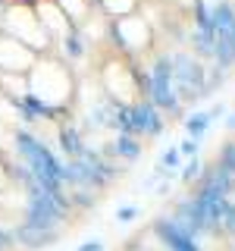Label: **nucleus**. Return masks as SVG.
<instances>
[{"label": "nucleus", "mask_w": 235, "mask_h": 251, "mask_svg": "<svg viewBox=\"0 0 235 251\" xmlns=\"http://www.w3.org/2000/svg\"><path fill=\"white\" fill-rule=\"evenodd\" d=\"M28 94L35 100H41L44 107L57 110V113H63L66 110V104L72 100V73H69V66L57 57H44V60H35V66L28 69Z\"/></svg>", "instance_id": "1"}, {"label": "nucleus", "mask_w": 235, "mask_h": 251, "mask_svg": "<svg viewBox=\"0 0 235 251\" xmlns=\"http://www.w3.org/2000/svg\"><path fill=\"white\" fill-rule=\"evenodd\" d=\"M100 85H104V91H107V100H113V104L129 110V107L141 104L147 78H141L138 69L129 66V63L119 57V60H110L107 66L100 69Z\"/></svg>", "instance_id": "2"}, {"label": "nucleus", "mask_w": 235, "mask_h": 251, "mask_svg": "<svg viewBox=\"0 0 235 251\" xmlns=\"http://www.w3.org/2000/svg\"><path fill=\"white\" fill-rule=\"evenodd\" d=\"M107 35L113 38V44L129 57V53H144L154 44V28L147 25V19L141 13L122 16V19H110Z\"/></svg>", "instance_id": "3"}, {"label": "nucleus", "mask_w": 235, "mask_h": 251, "mask_svg": "<svg viewBox=\"0 0 235 251\" xmlns=\"http://www.w3.org/2000/svg\"><path fill=\"white\" fill-rule=\"evenodd\" d=\"M35 60L38 57L31 47H25L10 35H0V69L3 73H28L35 66Z\"/></svg>", "instance_id": "4"}, {"label": "nucleus", "mask_w": 235, "mask_h": 251, "mask_svg": "<svg viewBox=\"0 0 235 251\" xmlns=\"http://www.w3.org/2000/svg\"><path fill=\"white\" fill-rule=\"evenodd\" d=\"M97 3L110 19H122V16L138 13V0H97Z\"/></svg>", "instance_id": "5"}, {"label": "nucleus", "mask_w": 235, "mask_h": 251, "mask_svg": "<svg viewBox=\"0 0 235 251\" xmlns=\"http://www.w3.org/2000/svg\"><path fill=\"white\" fill-rule=\"evenodd\" d=\"M207 120H210V113H198V116H191V120H188V132H191V141L198 138L204 129H207Z\"/></svg>", "instance_id": "6"}, {"label": "nucleus", "mask_w": 235, "mask_h": 251, "mask_svg": "<svg viewBox=\"0 0 235 251\" xmlns=\"http://www.w3.org/2000/svg\"><path fill=\"white\" fill-rule=\"evenodd\" d=\"M13 242H16V235H13L10 229H3V226H0V251H10Z\"/></svg>", "instance_id": "7"}, {"label": "nucleus", "mask_w": 235, "mask_h": 251, "mask_svg": "<svg viewBox=\"0 0 235 251\" xmlns=\"http://www.w3.org/2000/svg\"><path fill=\"white\" fill-rule=\"evenodd\" d=\"M116 217H119V220H132V217H135V207H122Z\"/></svg>", "instance_id": "8"}, {"label": "nucleus", "mask_w": 235, "mask_h": 251, "mask_svg": "<svg viewBox=\"0 0 235 251\" xmlns=\"http://www.w3.org/2000/svg\"><path fill=\"white\" fill-rule=\"evenodd\" d=\"M100 248H104V245H100V242H85V245L78 248V251H100Z\"/></svg>", "instance_id": "9"}, {"label": "nucleus", "mask_w": 235, "mask_h": 251, "mask_svg": "<svg viewBox=\"0 0 235 251\" xmlns=\"http://www.w3.org/2000/svg\"><path fill=\"white\" fill-rule=\"evenodd\" d=\"M0 10H6V0H0Z\"/></svg>", "instance_id": "10"}]
</instances>
